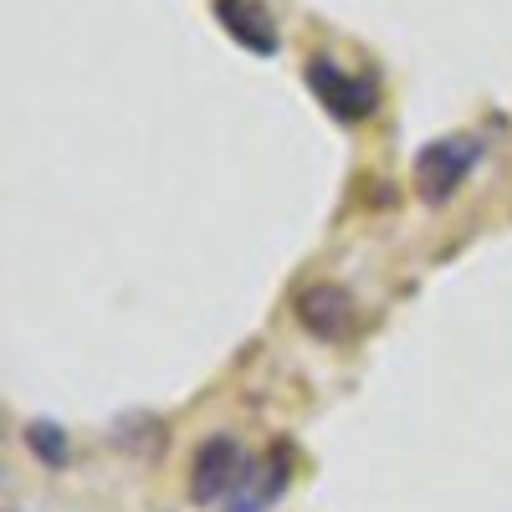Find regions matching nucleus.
I'll return each mask as SVG.
<instances>
[{
	"label": "nucleus",
	"mask_w": 512,
	"mask_h": 512,
	"mask_svg": "<svg viewBox=\"0 0 512 512\" xmlns=\"http://www.w3.org/2000/svg\"><path fill=\"white\" fill-rule=\"evenodd\" d=\"M482 164V139L472 134H451V139H436L415 154V195L425 205H446L466 180L472 169Z\"/></svg>",
	"instance_id": "obj_1"
},
{
	"label": "nucleus",
	"mask_w": 512,
	"mask_h": 512,
	"mask_svg": "<svg viewBox=\"0 0 512 512\" xmlns=\"http://www.w3.org/2000/svg\"><path fill=\"white\" fill-rule=\"evenodd\" d=\"M251 461H256V456H246L236 436H210V441L195 451V461H190V497H195L200 507L236 497V487H241L246 472H251Z\"/></svg>",
	"instance_id": "obj_2"
},
{
	"label": "nucleus",
	"mask_w": 512,
	"mask_h": 512,
	"mask_svg": "<svg viewBox=\"0 0 512 512\" xmlns=\"http://www.w3.org/2000/svg\"><path fill=\"white\" fill-rule=\"evenodd\" d=\"M308 88H313V98L338 118V123H364V118H374V108H379V88L369 77H359V72H344L333 57H313L308 62Z\"/></svg>",
	"instance_id": "obj_3"
},
{
	"label": "nucleus",
	"mask_w": 512,
	"mask_h": 512,
	"mask_svg": "<svg viewBox=\"0 0 512 512\" xmlns=\"http://www.w3.org/2000/svg\"><path fill=\"white\" fill-rule=\"evenodd\" d=\"M292 318L303 323L313 338H323V344H344V338L359 328V303L338 282H313V287L297 292Z\"/></svg>",
	"instance_id": "obj_4"
},
{
	"label": "nucleus",
	"mask_w": 512,
	"mask_h": 512,
	"mask_svg": "<svg viewBox=\"0 0 512 512\" xmlns=\"http://www.w3.org/2000/svg\"><path fill=\"white\" fill-rule=\"evenodd\" d=\"M216 21L251 57H277V47H282V31L262 0H216Z\"/></svg>",
	"instance_id": "obj_5"
},
{
	"label": "nucleus",
	"mask_w": 512,
	"mask_h": 512,
	"mask_svg": "<svg viewBox=\"0 0 512 512\" xmlns=\"http://www.w3.org/2000/svg\"><path fill=\"white\" fill-rule=\"evenodd\" d=\"M287 477H292V451H287V446H272L262 461H251L246 482H241L236 497H231V512H262V507L287 487Z\"/></svg>",
	"instance_id": "obj_6"
},
{
	"label": "nucleus",
	"mask_w": 512,
	"mask_h": 512,
	"mask_svg": "<svg viewBox=\"0 0 512 512\" xmlns=\"http://www.w3.org/2000/svg\"><path fill=\"white\" fill-rule=\"evenodd\" d=\"M26 446L47 466H62L67 461V436H62V425H52V420H36L31 431H26Z\"/></svg>",
	"instance_id": "obj_7"
}]
</instances>
